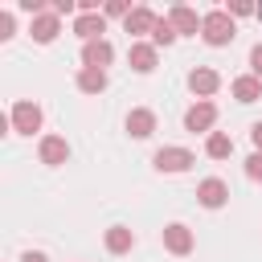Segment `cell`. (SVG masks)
I'll return each instance as SVG.
<instances>
[{
  "instance_id": "12",
  "label": "cell",
  "mask_w": 262,
  "mask_h": 262,
  "mask_svg": "<svg viewBox=\"0 0 262 262\" xmlns=\"http://www.w3.org/2000/svg\"><path fill=\"white\" fill-rule=\"evenodd\" d=\"M74 33L82 37V45H86V41H102V33H106V16H102V12H82V16L74 20Z\"/></svg>"
},
{
  "instance_id": "1",
  "label": "cell",
  "mask_w": 262,
  "mask_h": 262,
  "mask_svg": "<svg viewBox=\"0 0 262 262\" xmlns=\"http://www.w3.org/2000/svg\"><path fill=\"white\" fill-rule=\"evenodd\" d=\"M201 37H205V45H213V49L229 45V41L237 37V29H233V16H229L225 8H213V12H205V16H201Z\"/></svg>"
},
{
  "instance_id": "28",
  "label": "cell",
  "mask_w": 262,
  "mask_h": 262,
  "mask_svg": "<svg viewBox=\"0 0 262 262\" xmlns=\"http://www.w3.org/2000/svg\"><path fill=\"white\" fill-rule=\"evenodd\" d=\"M20 262H49L41 250H29V254H20Z\"/></svg>"
},
{
  "instance_id": "20",
  "label": "cell",
  "mask_w": 262,
  "mask_h": 262,
  "mask_svg": "<svg viewBox=\"0 0 262 262\" xmlns=\"http://www.w3.org/2000/svg\"><path fill=\"white\" fill-rule=\"evenodd\" d=\"M176 37H180V33L172 29V20H168V16H160V25H156V33H151V45L160 49V45H172Z\"/></svg>"
},
{
  "instance_id": "11",
  "label": "cell",
  "mask_w": 262,
  "mask_h": 262,
  "mask_svg": "<svg viewBox=\"0 0 262 262\" xmlns=\"http://www.w3.org/2000/svg\"><path fill=\"white\" fill-rule=\"evenodd\" d=\"M37 156H41V164L57 168V164H66V160H70V143H66L61 135H45V139L37 143Z\"/></svg>"
},
{
  "instance_id": "6",
  "label": "cell",
  "mask_w": 262,
  "mask_h": 262,
  "mask_svg": "<svg viewBox=\"0 0 262 262\" xmlns=\"http://www.w3.org/2000/svg\"><path fill=\"white\" fill-rule=\"evenodd\" d=\"M164 250H168V254H176V258L192 254V229H188V225H180V221L164 225Z\"/></svg>"
},
{
  "instance_id": "22",
  "label": "cell",
  "mask_w": 262,
  "mask_h": 262,
  "mask_svg": "<svg viewBox=\"0 0 262 262\" xmlns=\"http://www.w3.org/2000/svg\"><path fill=\"white\" fill-rule=\"evenodd\" d=\"M246 176H250V180H262V151H254V156L246 160Z\"/></svg>"
},
{
  "instance_id": "19",
  "label": "cell",
  "mask_w": 262,
  "mask_h": 262,
  "mask_svg": "<svg viewBox=\"0 0 262 262\" xmlns=\"http://www.w3.org/2000/svg\"><path fill=\"white\" fill-rule=\"evenodd\" d=\"M78 90L82 94H102L106 90V70H78Z\"/></svg>"
},
{
  "instance_id": "17",
  "label": "cell",
  "mask_w": 262,
  "mask_h": 262,
  "mask_svg": "<svg viewBox=\"0 0 262 262\" xmlns=\"http://www.w3.org/2000/svg\"><path fill=\"white\" fill-rule=\"evenodd\" d=\"M106 250H111V254H131V250H135V233H131L127 225H111V229H106Z\"/></svg>"
},
{
  "instance_id": "21",
  "label": "cell",
  "mask_w": 262,
  "mask_h": 262,
  "mask_svg": "<svg viewBox=\"0 0 262 262\" xmlns=\"http://www.w3.org/2000/svg\"><path fill=\"white\" fill-rule=\"evenodd\" d=\"M102 12H106V16H123V20L131 16V8H127L123 0H106V4H102Z\"/></svg>"
},
{
  "instance_id": "7",
  "label": "cell",
  "mask_w": 262,
  "mask_h": 262,
  "mask_svg": "<svg viewBox=\"0 0 262 262\" xmlns=\"http://www.w3.org/2000/svg\"><path fill=\"white\" fill-rule=\"evenodd\" d=\"M111 57H115V49H111V41L102 37V41H86L82 45V70H106L111 66Z\"/></svg>"
},
{
  "instance_id": "14",
  "label": "cell",
  "mask_w": 262,
  "mask_h": 262,
  "mask_svg": "<svg viewBox=\"0 0 262 262\" xmlns=\"http://www.w3.org/2000/svg\"><path fill=\"white\" fill-rule=\"evenodd\" d=\"M168 20H172V29H176V33H188V37H196V33H201V16H196L188 4H172Z\"/></svg>"
},
{
  "instance_id": "16",
  "label": "cell",
  "mask_w": 262,
  "mask_h": 262,
  "mask_svg": "<svg viewBox=\"0 0 262 262\" xmlns=\"http://www.w3.org/2000/svg\"><path fill=\"white\" fill-rule=\"evenodd\" d=\"M229 90H233V98H237V102H258V98H262V78L242 74V78H233V82H229Z\"/></svg>"
},
{
  "instance_id": "9",
  "label": "cell",
  "mask_w": 262,
  "mask_h": 262,
  "mask_svg": "<svg viewBox=\"0 0 262 262\" xmlns=\"http://www.w3.org/2000/svg\"><path fill=\"white\" fill-rule=\"evenodd\" d=\"M196 201H201L205 209H221V205L229 201V184H225V180H217V176H209V180H201V184H196Z\"/></svg>"
},
{
  "instance_id": "24",
  "label": "cell",
  "mask_w": 262,
  "mask_h": 262,
  "mask_svg": "<svg viewBox=\"0 0 262 262\" xmlns=\"http://www.w3.org/2000/svg\"><path fill=\"white\" fill-rule=\"evenodd\" d=\"M250 74H254V78H262V41L250 49Z\"/></svg>"
},
{
  "instance_id": "25",
  "label": "cell",
  "mask_w": 262,
  "mask_h": 262,
  "mask_svg": "<svg viewBox=\"0 0 262 262\" xmlns=\"http://www.w3.org/2000/svg\"><path fill=\"white\" fill-rule=\"evenodd\" d=\"M12 29H16L12 12H0V41H8V37H12Z\"/></svg>"
},
{
  "instance_id": "23",
  "label": "cell",
  "mask_w": 262,
  "mask_h": 262,
  "mask_svg": "<svg viewBox=\"0 0 262 262\" xmlns=\"http://www.w3.org/2000/svg\"><path fill=\"white\" fill-rule=\"evenodd\" d=\"M250 12H258L250 0H229V16H250Z\"/></svg>"
},
{
  "instance_id": "29",
  "label": "cell",
  "mask_w": 262,
  "mask_h": 262,
  "mask_svg": "<svg viewBox=\"0 0 262 262\" xmlns=\"http://www.w3.org/2000/svg\"><path fill=\"white\" fill-rule=\"evenodd\" d=\"M254 16H258V20H262V4H258V12H254Z\"/></svg>"
},
{
  "instance_id": "8",
  "label": "cell",
  "mask_w": 262,
  "mask_h": 262,
  "mask_svg": "<svg viewBox=\"0 0 262 262\" xmlns=\"http://www.w3.org/2000/svg\"><path fill=\"white\" fill-rule=\"evenodd\" d=\"M127 61H131V70H135V74H151V70H156V61H160V49H156V45H147V41H131Z\"/></svg>"
},
{
  "instance_id": "5",
  "label": "cell",
  "mask_w": 262,
  "mask_h": 262,
  "mask_svg": "<svg viewBox=\"0 0 262 262\" xmlns=\"http://www.w3.org/2000/svg\"><path fill=\"white\" fill-rule=\"evenodd\" d=\"M213 123H217V106H213V102H192V106L184 111V131H192V135H196V131L213 135V131H209Z\"/></svg>"
},
{
  "instance_id": "26",
  "label": "cell",
  "mask_w": 262,
  "mask_h": 262,
  "mask_svg": "<svg viewBox=\"0 0 262 262\" xmlns=\"http://www.w3.org/2000/svg\"><path fill=\"white\" fill-rule=\"evenodd\" d=\"M49 8H53V12H57V16H66V12H74V8H78V4H74V0H53V4H49Z\"/></svg>"
},
{
  "instance_id": "3",
  "label": "cell",
  "mask_w": 262,
  "mask_h": 262,
  "mask_svg": "<svg viewBox=\"0 0 262 262\" xmlns=\"http://www.w3.org/2000/svg\"><path fill=\"white\" fill-rule=\"evenodd\" d=\"M188 90H192L201 102H209V98L221 90V74H217L213 66H196V70H188Z\"/></svg>"
},
{
  "instance_id": "4",
  "label": "cell",
  "mask_w": 262,
  "mask_h": 262,
  "mask_svg": "<svg viewBox=\"0 0 262 262\" xmlns=\"http://www.w3.org/2000/svg\"><path fill=\"white\" fill-rule=\"evenodd\" d=\"M151 164H156V172H188L196 164V156L188 147H160L151 156Z\"/></svg>"
},
{
  "instance_id": "15",
  "label": "cell",
  "mask_w": 262,
  "mask_h": 262,
  "mask_svg": "<svg viewBox=\"0 0 262 262\" xmlns=\"http://www.w3.org/2000/svg\"><path fill=\"white\" fill-rule=\"evenodd\" d=\"M123 25H127V33H131V37H143V33H156L160 16H156L151 8H143V4H139V8H131V16H127Z\"/></svg>"
},
{
  "instance_id": "10",
  "label": "cell",
  "mask_w": 262,
  "mask_h": 262,
  "mask_svg": "<svg viewBox=\"0 0 262 262\" xmlns=\"http://www.w3.org/2000/svg\"><path fill=\"white\" fill-rule=\"evenodd\" d=\"M33 41L37 45H49V41H57V33H61V16L49 8V12H41V16H33Z\"/></svg>"
},
{
  "instance_id": "13",
  "label": "cell",
  "mask_w": 262,
  "mask_h": 262,
  "mask_svg": "<svg viewBox=\"0 0 262 262\" xmlns=\"http://www.w3.org/2000/svg\"><path fill=\"white\" fill-rule=\"evenodd\" d=\"M151 131H156V111H147V106L127 111V135L131 139H147Z\"/></svg>"
},
{
  "instance_id": "2",
  "label": "cell",
  "mask_w": 262,
  "mask_h": 262,
  "mask_svg": "<svg viewBox=\"0 0 262 262\" xmlns=\"http://www.w3.org/2000/svg\"><path fill=\"white\" fill-rule=\"evenodd\" d=\"M8 123H12V131H16V135H33V131H41V106H37V102H29V98H20V102H12Z\"/></svg>"
},
{
  "instance_id": "27",
  "label": "cell",
  "mask_w": 262,
  "mask_h": 262,
  "mask_svg": "<svg viewBox=\"0 0 262 262\" xmlns=\"http://www.w3.org/2000/svg\"><path fill=\"white\" fill-rule=\"evenodd\" d=\"M250 139H254V151H262V123L250 127Z\"/></svg>"
},
{
  "instance_id": "18",
  "label": "cell",
  "mask_w": 262,
  "mask_h": 262,
  "mask_svg": "<svg viewBox=\"0 0 262 262\" xmlns=\"http://www.w3.org/2000/svg\"><path fill=\"white\" fill-rule=\"evenodd\" d=\"M205 156H209V160H229V156H233V139H229L225 131H213V135L205 139Z\"/></svg>"
}]
</instances>
